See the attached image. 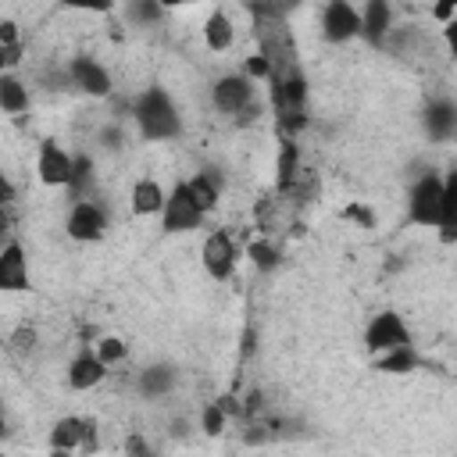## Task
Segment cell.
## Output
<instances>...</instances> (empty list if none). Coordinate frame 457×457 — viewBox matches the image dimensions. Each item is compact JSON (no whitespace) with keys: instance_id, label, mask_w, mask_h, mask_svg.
Instances as JSON below:
<instances>
[{"instance_id":"5","label":"cell","mask_w":457,"mask_h":457,"mask_svg":"<svg viewBox=\"0 0 457 457\" xmlns=\"http://www.w3.org/2000/svg\"><path fill=\"white\" fill-rule=\"evenodd\" d=\"M64 79H68L71 89H79V93H86V96H96V100L111 96V89H114L111 68H107L104 61H96L93 54L71 57V61L64 64Z\"/></svg>"},{"instance_id":"17","label":"cell","mask_w":457,"mask_h":457,"mask_svg":"<svg viewBox=\"0 0 457 457\" xmlns=\"http://www.w3.org/2000/svg\"><path fill=\"white\" fill-rule=\"evenodd\" d=\"M182 182H186L193 204H196L204 214H211V211L218 207V200H221V175H218L214 168H200V171L186 175Z\"/></svg>"},{"instance_id":"36","label":"cell","mask_w":457,"mask_h":457,"mask_svg":"<svg viewBox=\"0 0 457 457\" xmlns=\"http://www.w3.org/2000/svg\"><path fill=\"white\" fill-rule=\"evenodd\" d=\"M11 239H14V228H11V218H7V211H4V214H0V250H4Z\"/></svg>"},{"instance_id":"33","label":"cell","mask_w":457,"mask_h":457,"mask_svg":"<svg viewBox=\"0 0 457 457\" xmlns=\"http://www.w3.org/2000/svg\"><path fill=\"white\" fill-rule=\"evenodd\" d=\"M343 214H346V218H357L364 228H371V225H375V211H371V207H364V204H350Z\"/></svg>"},{"instance_id":"27","label":"cell","mask_w":457,"mask_h":457,"mask_svg":"<svg viewBox=\"0 0 457 457\" xmlns=\"http://www.w3.org/2000/svg\"><path fill=\"white\" fill-rule=\"evenodd\" d=\"M164 14H168V11H164L161 4H154V0H136V4H129V7H125V18L132 21V29H143V25H157Z\"/></svg>"},{"instance_id":"15","label":"cell","mask_w":457,"mask_h":457,"mask_svg":"<svg viewBox=\"0 0 457 457\" xmlns=\"http://www.w3.org/2000/svg\"><path fill=\"white\" fill-rule=\"evenodd\" d=\"M164 196H168V189H164L157 179L139 175V179L132 182V189H129V211H132L136 218H154V214H161Z\"/></svg>"},{"instance_id":"23","label":"cell","mask_w":457,"mask_h":457,"mask_svg":"<svg viewBox=\"0 0 457 457\" xmlns=\"http://www.w3.org/2000/svg\"><path fill=\"white\" fill-rule=\"evenodd\" d=\"M439 228H443V239L450 243L453 239V228H457V175L446 171L443 175V207H439Z\"/></svg>"},{"instance_id":"31","label":"cell","mask_w":457,"mask_h":457,"mask_svg":"<svg viewBox=\"0 0 457 457\" xmlns=\"http://www.w3.org/2000/svg\"><path fill=\"white\" fill-rule=\"evenodd\" d=\"M125 457H154V450H150V443H146L139 432H132V436L125 439Z\"/></svg>"},{"instance_id":"8","label":"cell","mask_w":457,"mask_h":457,"mask_svg":"<svg viewBox=\"0 0 457 457\" xmlns=\"http://www.w3.org/2000/svg\"><path fill=\"white\" fill-rule=\"evenodd\" d=\"M64 232L75 243H100L107 236V211L96 204V196L93 200H79V204L68 207Z\"/></svg>"},{"instance_id":"13","label":"cell","mask_w":457,"mask_h":457,"mask_svg":"<svg viewBox=\"0 0 457 457\" xmlns=\"http://www.w3.org/2000/svg\"><path fill=\"white\" fill-rule=\"evenodd\" d=\"M361 14V36L371 43V46H382L393 32V18H396V7L389 0H368L364 7H357Z\"/></svg>"},{"instance_id":"18","label":"cell","mask_w":457,"mask_h":457,"mask_svg":"<svg viewBox=\"0 0 457 457\" xmlns=\"http://www.w3.org/2000/svg\"><path fill=\"white\" fill-rule=\"evenodd\" d=\"M425 129L436 143H450L453 132H457V107L450 96H439V100H428L425 107Z\"/></svg>"},{"instance_id":"4","label":"cell","mask_w":457,"mask_h":457,"mask_svg":"<svg viewBox=\"0 0 457 457\" xmlns=\"http://www.w3.org/2000/svg\"><path fill=\"white\" fill-rule=\"evenodd\" d=\"M161 228L168 232V236H182V232H193V228H200L204 225V211L193 204V196H189V189H186V182L179 179L171 189H168V196H164V207H161Z\"/></svg>"},{"instance_id":"16","label":"cell","mask_w":457,"mask_h":457,"mask_svg":"<svg viewBox=\"0 0 457 457\" xmlns=\"http://www.w3.org/2000/svg\"><path fill=\"white\" fill-rule=\"evenodd\" d=\"M175 378L179 375H175V368L168 361H154V364H146V368L136 371V389L146 400H164L175 389Z\"/></svg>"},{"instance_id":"2","label":"cell","mask_w":457,"mask_h":457,"mask_svg":"<svg viewBox=\"0 0 457 457\" xmlns=\"http://www.w3.org/2000/svg\"><path fill=\"white\" fill-rule=\"evenodd\" d=\"M211 107L225 118H239V121H253V114L261 118V100H257V82H250L243 71H228L218 75L211 82Z\"/></svg>"},{"instance_id":"20","label":"cell","mask_w":457,"mask_h":457,"mask_svg":"<svg viewBox=\"0 0 457 457\" xmlns=\"http://www.w3.org/2000/svg\"><path fill=\"white\" fill-rule=\"evenodd\" d=\"M82 432H86V418H79V414H64V418H57L54 425H50V450L54 453H71V450H79L82 446Z\"/></svg>"},{"instance_id":"35","label":"cell","mask_w":457,"mask_h":457,"mask_svg":"<svg viewBox=\"0 0 457 457\" xmlns=\"http://www.w3.org/2000/svg\"><path fill=\"white\" fill-rule=\"evenodd\" d=\"M428 14H432L436 21H446V25H450V21L457 18V4H453V0H446V4H436V7H428Z\"/></svg>"},{"instance_id":"32","label":"cell","mask_w":457,"mask_h":457,"mask_svg":"<svg viewBox=\"0 0 457 457\" xmlns=\"http://www.w3.org/2000/svg\"><path fill=\"white\" fill-rule=\"evenodd\" d=\"M11 343H14V350H21V353H32V350H36V332H32L29 325H21V328L11 336Z\"/></svg>"},{"instance_id":"24","label":"cell","mask_w":457,"mask_h":457,"mask_svg":"<svg viewBox=\"0 0 457 457\" xmlns=\"http://www.w3.org/2000/svg\"><path fill=\"white\" fill-rule=\"evenodd\" d=\"M375 364H378V371H386V375H411L414 368H421V357H418L414 346H400V350H389V353L375 357Z\"/></svg>"},{"instance_id":"38","label":"cell","mask_w":457,"mask_h":457,"mask_svg":"<svg viewBox=\"0 0 457 457\" xmlns=\"http://www.w3.org/2000/svg\"><path fill=\"white\" fill-rule=\"evenodd\" d=\"M0 457H7V453H4V450H0Z\"/></svg>"},{"instance_id":"9","label":"cell","mask_w":457,"mask_h":457,"mask_svg":"<svg viewBox=\"0 0 457 457\" xmlns=\"http://www.w3.org/2000/svg\"><path fill=\"white\" fill-rule=\"evenodd\" d=\"M318 25H321V39L328 43H350L361 36V14L350 0H328L321 7Z\"/></svg>"},{"instance_id":"34","label":"cell","mask_w":457,"mask_h":457,"mask_svg":"<svg viewBox=\"0 0 457 457\" xmlns=\"http://www.w3.org/2000/svg\"><path fill=\"white\" fill-rule=\"evenodd\" d=\"M14 196H18V189H14V182L7 179V171H0V214L14 204Z\"/></svg>"},{"instance_id":"1","label":"cell","mask_w":457,"mask_h":457,"mask_svg":"<svg viewBox=\"0 0 457 457\" xmlns=\"http://www.w3.org/2000/svg\"><path fill=\"white\" fill-rule=\"evenodd\" d=\"M129 114L136 121V132L146 143H168V139H179L182 136V111H179L175 96L164 86H146L132 100Z\"/></svg>"},{"instance_id":"7","label":"cell","mask_w":457,"mask_h":457,"mask_svg":"<svg viewBox=\"0 0 457 457\" xmlns=\"http://www.w3.org/2000/svg\"><path fill=\"white\" fill-rule=\"evenodd\" d=\"M200 264L204 271L214 278V282H228L236 275V264H239V243L232 239L228 228H214L204 246H200Z\"/></svg>"},{"instance_id":"29","label":"cell","mask_w":457,"mask_h":457,"mask_svg":"<svg viewBox=\"0 0 457 457\" xmlns=\"http://www.w3.org/2000/svg\"><path fill=\"white\" fill-rule=\"evenodd\" d=\"M243 75L250 79V82H257V79H264L268 82V75H271V64H268V57L264 54H246V61H243Z\"/></svg>"},{"instance_id":"3","label":"cell","mask_w":457,"mask_h":457,"mask_svg":"<svg viewBox=\"0 0 457 457\" xmlns=\"http://www.w3.org/2000/svg\"><path fill=\"white\" fill-rule=\"evenodd\" d=\"M439 207H443V175H436L432 168L421 171L411 182L407 193V221L421 225V228H439Z\"/></svg>"},{"instance_id":"22","label":"cell","mask_w":457,"mask_h":457,"mask_svg":"<svg viewBox=\"0 0 457 457\" xmlns=\"http://www.w3.org/2000/svg\"><path fill=\"white\" fill-rule=\"evenodd\" d=\"M300 168H303V164H300V146H296V139H282L278 157H275V189L286 193V189L296 182Z\"/></svg>"},{"instance_id":"19","label":"cell","mask_w":457,"mask_h":457,"mask_svg":"<svg viewBox=\"0 0 457 457\" xmlns=\"http://www.w3.org/2000/svg\"><path fill=\"white\" fill-rule=\"evenodd\" d=\"M93 189H96V161L89 154H71V179L64 193L71 196V204H79V200H93Z\"/></svg>"},{"instance_id":"14","label":"cell","mask_w":457,"mask_h":457,"mask_svg":"<svg viewBox=\"0 0 457 457\" xmlns=\"http://www.w3.org/2000/svg\"><path fill=\"white\" fill-rule=\"evenodd\" d=\"M200 36H204V46H207L211 54L232 50V46H236V18H232V11L211 7L207 18L200 21Z\"/></svg>"},{"instance_id":"28","label":"cell","mask_w":457,"mask_h":457,"mask_svg":"<svg viewBox=\"0 0 457 457\" xmlns=\"http://www.w3.org/2000/svg\"><path fill=\"white\" fill-rule=\"evenodd\" d=\"M200 428H204V436H221L228 428V414L218 407V400H207L200 407Z\"/></svg>"},{"instance_id":"37","label":"cell","mask_w":457,"mask_h":457,"mask_svg":"<svg viewBox=\"0 0 457 457\" xmlns=\"http://www.w3.org/2000/svg\"><path fill=\"white\" fill-rule=\"evenodd\" d=\"M7 436V411H4V396H0V439Z\"/></svg>"},{"instance_id":"25","label":"cell","mask_w":457,"mask_h":457,"mask_svg":"<svg viewBox=\"0 0 457 457\" xmlns=\"http://www.w3.org/2000/svg\"><path fill=\"white\" fill-rule=\"evenodd\" d=\"M93 353H96V357H100V364L111 371L114 364H121V361L129 357V343H125L121 336H111V332H107V336H96Z\"/></svg>"},{"instance_id":"12","label":"cell","mask_w":457,"mask_h":457,"mask_svg":"<svg viewBox=\"0 0 457 457\" xmlns=\"http://www.w3.org/2000/svg\"><path fill=\"white\" fill-rule=\"evenodd\" d=\"M104 378H107V368L100 364V357L93 353V350H79L71 361H68V368H64V382H68V389H75V393H89V389H96V386H104Z\"/></svg>"},{"instance_id":"26","label":"cell","mask_w":457,"mask_h":457,"mask_svg":"<svg viewBox=\"0 0 457 457\" xmlns=\"http://www.w3.org/2000/svg\"><path fill=\"white\" fill-rule=\"evenodd\" d=\"M246 257H250V264H253L257 271H275V268L282 264V253H278V246H275L271 239H253V243L246 246Z\"/></svg>"},{"instance_id":"30","label":"cell","mask_w":457,"mask_h":457,"mask_svg":"<svg viewBox=\"0 0 457 457\" xmlns=\"http://www.w3.org/2000/svg\"><path fill=\"white\" fill-rule=\"evenodd\" d=\"M21 57H25V43H4L0 39V75L11 71V68H18Z\"/></svg>"},{"instance_id":"11","label":"cell","mask_w":457,"mask_h":457,"mask_svg":"<svg viewBox=\"0 0 457 457\" xmlns=\"http://www.w3.org/2000/svg\"><path fill=\"white\" fill-rule=\"evenodd\" d=\"M29 282V253L21 239H11L0 250V293H25Z\"/></svg>"},{"instance_id":"21","label":"cell","mask_w":457,"mask_h":457,"mask_svg":"<svg viewBox=\"0 0 457 457\" xmlns=\"http://www.w3.org/2000/svg\"><path fill=\"white\" fill-rule=\"evenodd\" d=\"M29 104H32L29 86H25L14 71H4V75H0V111H4V114H25Z\"/></svg>"},{"instance_id":"10","label":"cell","mask_w":457,"mask_h":457,"mask_svg":"<svg viewBox=\"0 0 457 457\" xmlns=\"http://www.w3.org/2000/svg\"><path fill=\"white\" fill-rule=\"evenodd\" d=\"M36 179L46 189H64L71 179V154L57 143V139H43L39 143V157H36Z\"/></svg>"},{"instance_id":"6","label":"cell","mask_w":457,"mask_h":457,"mask_svg":"<svg viewBox=\"0 0 457 457\" xmlns=\"http://www.w3.org/2000/svg\"><path fill=\"white\" fill-rule=\"evenodd\" d=\"M364 346H368L371 357H382V353L400 350V346H414L403 314H396V311H382V314H375V318L368 321V328H364Z\"/></svg>"}]
</instances>
